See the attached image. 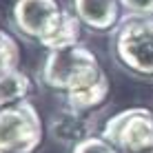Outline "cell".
Instances as JSON below:
<instances>
[{"label": "cell", "mask_w": 153, "mask_h": 153, "mask_svg": "<svg viewBox=\"0 0 153 153\" xmlns=\"http://www.w3.org/2000/svg\"><path fill=\"white\" fill-rule=\"evenodd\" d=\"M73 13L87 29L104 33L118 25L120 0H73Z\"/></svg>", "instance_id": "obj_7"}, {"label": "cell", "mask_w": 153, "mask_h": 153, "mask_svg": "<svg viewBox=\"0 0 153 153\" xmlns=\"http://www.w3.org/2000/svg\"><path fill=\"white\" fill-rule=\"evenodd\" d=\"M42 140L45 122L29 100L0 109V153H36Z\"/></svg>", "instance_id": "obj_3"}, {"label": "cell", "mask_w": 153, "mask_h": 153, "mask_svg": "<svg viewBox=\"0 0 153 153\" xmlns=\"http://www.w3.org/2000/svg\"><path fill=\"white\" fill-rule=\"evenodd\" d=\"M20 62V45L11 33L0 29V73L18 69Z\"/></svg>", "instance_id": "obj_11"}, {"label": "cell", "mask_w": 153, "mask_h": 153, "mask_svg": "<svg viewBox=\"0 0 153 153\" xmlns=\"http://www.w3.org/2000/svg\"><path fill=\"white\" fill-rule=\"evenodd\" d=\"M31 78L20 69L0 73V109L25 102L31 93Z\"/></svg>", "instance_id": "obj_10"}, {"label": "cell", "mask_w": 153, "mask_h": 153, "mask_svg": "<svg viewBox=\"0 0 153 153\" xmlns=\"http://www.w3.org/2000/svg\"><path fill=\"white\" fill-rule=\"evenodd\" d=\"M120 7L131 18H153V0H120Z\"/></svg>", "instance_id": "obj_13"}, {"label": "cell", "mask_w": 153, "mask_h": 153, "mask_svg": "<svg viewBox=\"0 0 153 153\" xmlns=\"http://www.w3.org/2000/svg\"><path fill=\"white\" fill-rule=\"evenodd\" d=\"M49 131L53 135V140H58L60 144L76 146L78 142L96 135V122H93V118H89V113L73 111L67 107L65 111L56 113L51 118Z\"/></svg>", "instance_id": "obj_6"}, {"label": "cell", "mask_w": 153, "mask_h": 153, "mask_svg": "<svg viewBox=\"0 0 153 153\" xmlns=\"http://www.w3.org/2000/svg\"><path fill=\"white\" fill-rule=\"evenodd\" d=\"M111 51L131 76L153 78V18H126L113 33Z\"/></svg>", "instance_id": "obj_2"}, {"label": "cell", "mask_w": 153, "mask_h": 153, "mask_svg": "<svg viewBox=\"0 0 153 153\" xmlns=\"http://www.w3.org/2000/svg\"><path fill=\"white\" fill-rule=\"evenodd\" d=\"M80 27H82L80 18L73 11L65 9L62 16H60V20H58V25L51 29V33L40 42V47H45V49H49V51H56V49H67V47L78 45V40H80Z\"/></svg>", "instance_id": "obj_8"}, {"label": "cell", "mask_w": 153, "mask_h": 153, "mask_svg": "<svg viewBox=\"0 0 153 153\" xmlns=\"http://www.w3.org/2000/svg\"><path fill=\"white\" fill-rule=\"evenodd\" d=\"M120 153H153V111L129 107L113 113L100 131Z\"/></svg>", "instance_id": "obj_4"}, {"label": "cell", "mask_w": 153, "mask_h": 153, "mask_svg": "<svg viewBox=\"0 0 153 153\" xmlns=\"http://www.w3.org/2000/svg\"><path fill=\"white\" fill-rule=\"evenodd\" d=\"M102 76L107 73L100 67L98 56L82 45L49 51L40 71L42 82L62 96L82 91L93 82H98Z\"/></svg>", "instance_id": "obj_1"}, {"label": "cell", "mask_w": 153, "mask_h": 153, "mask_svg": "<svg viewBox=\"0 0 153 153\" xmlns=\"http://www.w3.org/2000/svg\"><path fill=\"white\" fill-rule=\"evenodd\" d=\"M65 9L58 0H16L11 7V22L20 36L40 42L51 33Z\"/></svg>", "instance_id": "obj_5"}, {"label": "cell", "mask_w": 153, "mask_h": 153, "mask_svg": "<svg viewBox=\"0 0 153 153\" xmlns=\"http://www.w3.org/2000/svg\"><path fill=\"white\" fill-rule=\"evenodd\" d=\"M71 153H120V151L102 135H91V138L78 142L76 146H71Z\"/></svg>", "instance_id": "obj_12"}, {"label": "cell", "mask_w": 153, "mask_h": 153, "mask_svg": "<svg viewBox=\"0 0 153 153\" xmlns=\"http://www.w3.org/2000/svg\"><path fill=\"white\" fill-rule=\"evenodd\" d=\"M109 91H111V84H109V78L102 76L98 82H93L91 87L82 89V91H76V93H69L65 96V102L67 107L73 109V111H82V113H91L100 109L109 98Z\"/></svg>", "instance_id": "obj_9"}]
</instances>
